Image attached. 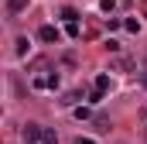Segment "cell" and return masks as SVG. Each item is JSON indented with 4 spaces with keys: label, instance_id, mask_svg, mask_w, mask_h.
Masks as SVG:
<instances>
[{
    "label": "cell",
    "instance_id": "1",
    "mask_svg": "<svg viewBox=\"0 0 147 144\" xmlns=\"http://www.w3.org/2000/svg\"><path fill=\"white\" fill-rule=\"evenodd\" d=\"M34 89H55L58 86V72H51V69H41L34 75V82H31Z\"/></svg>",
    "mask_w": 147,
    "mask_h": 144
},
{
    "label": "cell",
    "instance_id": "2",
    "mask_svg": "<svg viewBox=\"0 0 147 144\" xmlns=\"http://www.w3.org/2000/svg\"><path fill=\"white\" fill-rule=\"evenodd\" d=\"M21 137H24V144H34V141L45 137V127H41V124H24V127H21Z\"/></svg>",
    "mask_w": 147,
    "mask_h": 144
},
{
    "label": "cell",
    "instance_id": "3",
    "mask_svg": "<svg viewBox=\"0 0 147 144\" xmlns=\"http://www.w3.org/2000/svg\"><path fill=\"white\" fill-rule=\"evenodd\" d=\"M106 89H110V75L99 72V75H96V86H92V103H99V100L106 96Z\"/></svg>",
    "mask_w": 147,
    "mask_h": 144
},
{
    "label": "cell",
    "instance_id": "4",
    "mask_svg": "<svg viewBox=\"0 0 147 144\" xmlns=\"http://www.w3.org/2000/svg\"><path fill=\"white\" fill-rule=\"evenodd\" d=\"M38 38H41V41H48V45H55V41L62 38V31H58L55 24H41V31H38Z\"/></svg>",
    "mask_w": 147,
    "mask_h": 144
},
{
    "label": "cell",
    "instance_id": "5",
    "mask_svg": "<svg viewBox=\"0 0 147 144\" xmlns=\"http://www.w3.org/2000/svg\"><path fill=\"white\" fill-rule=\"evenodd\" d=\"M24 7H28V0H7V14H10V17H17Z\"/></svg>",
    "mask_w": 147,
    "mask_h": 144
},
{
    "label": "cell",
    "instance_id": "6",
    "mask_svg": "<svg viewBox=\"0 0 147 144\" xmlns=\"http://www.w3.org/2000/svg\"><path fill=\"white\" fill-rule=\"evenodd\" d=\"M62 21L65 24H79V14H75L72 7H62Z\"/></svg>",
    "mask_w": 147,
    "mask_h": 144
},
{
    "label": "cell",
    "instance_id": "7",
    "mask_svg": "<svg viewBox=\"0 0 147 144\" xmlns=\"http://www.w3.org/2000/svg\"><path fill=\"white\" fill-rule=\"evenodd\" d=\"M14 45H17V55H28V45H31V41H28V38H17Z\"/></svg>",
    "mask_w": 147,
    "mask_h": 144
},
{
    "label": "cell",
    "instance_id": "8",
    "mask_svg": "<svg viewBox=\"0 0 147 144\" xmlns=\"http://www.w3.org/2000/svg\"><path fill=\"white\" fill-rule=\"evenodd\" d=\"M41 141H45V144H58V134H55V130H48V127H45V137H41Z\"/></svg>",
    "mask_w": 147,
    "mask_h": 144
},
{
    "label": "cell",
    "instance_id": "9",
    "mask_svg": "<svg viewBox=\"0 0 147 144\" xmlns=\"http://www.w3.org/2000/svg\"><path fill=\"white\" fill-rule=\"evenodd\" d=\"M75 144H92V141H89V137H79V141H75Z\"/></svg>",
    "mask_w": 147,
    "mask_h": 144
}]
</instances>
